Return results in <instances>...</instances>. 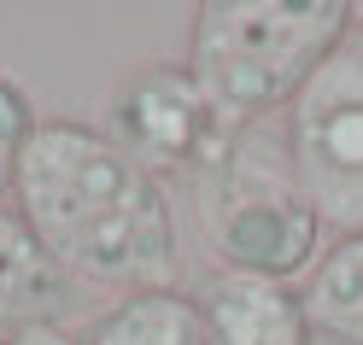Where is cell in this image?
<instances>
[{"instance_id": "cell-11", "label": "cell", "mask_w": 363, "mask_h": 345, "mask_svg": "<svg viewBox=\"0 0 363 345\" xmlns=\"http://www.w3.org/2000/svg\"><path fill=\"white\" fill-rule=\"evenodd\" d=\"M0 345H71L65 328H24V334H0Z\"/></svg>"}, {"instance_id": "cell-5", "label": "cell", "mask_w": 363, "mask_h": 345, "mask_svg": "<svg viewBox=\"0 0 363 345\" xmlns=\"http://www.w3.org/2000/svg\"><path fill=\"white\" fill-rule=\"evenodd\" d=\"M106 141L123 158H135L147 176H170V170L206 176L229 152L235 129L206 100V88L194 82L188 64H147L141 77H129L118 88L111 118H106Z\"/></svg>"}, {"instance_id": "cell-3", "label": "cell", "mask_w": 363, "mask_h": 345, "mask_svg": "<svg viewBox=\"0 0 363 345\" xmlns=\"http://www.w3.org/2000/svg\"><path fill=\"white\" fill-rule=\"evenodd\" d=\"M199 181V228L217 258V275H258V281H293V275L316 269V240H323V217L305 199L293 158L276 141H252L235 129L229 152Z\"/></svg>"}, {"instance_id": "cell-12", "label": "cell", "mask_w": 363, "mask_h": 345, "mask_svg": "<svg viewBox=\"0 0 363 345\" xmlns=\"http://www.w3.org/2000/svg\"><path fill=\"white\" fill-rule=\"evenodd\" d=\"M352 30H357V35H363V6H352Z\"/></svg>"}, {"instance_id": "cell-9", "label": "cell", "mask_w": 363, "mask_h": 345, "mask_svg": "<svg viewBox=\"0 0 363 345\" xmlns=\"http://www.w3.org/2000/svg\"><path fill=\"white\" fill-rule=\"evenodd\" d=\"M305 316L316 334L363 345V234L334 240L305 281Z\"/></svg>"}, {"instance_id": "cell-2", "label": "cell", "mask_w": 363, "mask_h": 345, "mask_svg": "<svg viewBox=\"0 0 363 345\" xmlns=\"http://www.w3.org/2000/svg\"><path fill=\"white\" fill-rule=\"evenodd\" d=\"M352 41L346 0H206L194 6L188 71L229 129L293 106L305 82Z\"/></svg>"}, {"instance_id": "cell-7", "label": "cell", "mask_w": 363, "mask_h": 345, "mask_svg": "<svg viewBox=\"0 0 363 345\" xmlns=\"http://www.w3.org/2000/svg\"><path fill=\"white\" fill-rule=\"evenodd\" d=\"M71 269L24 222V211L0 205V334L59 328V316L71 310Z\"/></svg>"}, {"instance_id": "cell-10", "label": "cell", "mask_w": 363, "mask_h": 345, "mask_svg": "<svg viewBox=\"0 0 363 345\" xmlns=\"http://www.w3.org/2000/svg\"><path fill=\"white\" fill-rule=\"evenodd\" d=\"M35 129H41V123H35L30 94L0 71V199L18 193V170H24V152H30V141H35Z\"/></svg>"}, {"instance_id": "cell-1", "label": "cell", "mask_w": 363, "mask_h": 345, "mask_svg": "<svg viewBox=\"0 0 363 345\" xmlns=\"http://www.w3.org/2000/svg\"><path fill=\"white\" fill-rule=\"evenodd\" d=\"M18 205L71 281L106 293H164L182 275V240L164 181L88 123H41L18 170Z\"/></svg>"}, {"instance_id": "cell-4", "label": "cell", "mask_w": 363, "mask_h": 345, "mask_svg": "<svg viewBox=\"0 0 363 345\" xmlns=\"http://www.w3.org/2000/svg\"><path fill=\"white\" fill-rule=\"evenodd\" d=\"M287 158L323 228L363 234V41H340L287 106Z\"/></svg>"}, {"instance_id": "cell-8", "label": "cell", "mask_w": 363, "mask_h": 345, "mask_svg": "<svg viewBox=\"0 0 363 345\" xmlns=\"http://www.w3.org/2000/svg\"><path fill=\"white\" fill-rule=\"evenodd\" d=\"M71 345H199V305L182 287L123 293L118 305L88 316Z\"/></svg>"}, {"instance_id": "cell-6", "label": "cell", "mask_w": 363, "mask_h": 345, "mask_svg": "<svg viewBox=\"0 0 363 345\" xmlns=\"http://www.w3.org/2000/svg\"><path fill=\"white\" fill-rule=\"evenodd\" d=\"M199 305V345H311L305 293L258 275H211Z\"/></svg>"}]
</instances>
